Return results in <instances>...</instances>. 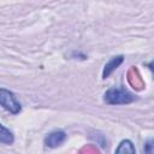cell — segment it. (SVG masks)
Wrapping results in <instances>:
<instances>
[{
    "label": "cell",
    "mask_w": 154,
    "mask_h": 154,
    "mask_svg": "<svg viewBox=\"0 0 154 154\" xmlns=\"http://www.w3.org/2000/svg\"><path fill=\"white\" fill-rule=\"evenodd\" d=\"M135 100L136 97L123 88H109L103 94V101L107 105H129Z\"/></svg>",
    "instance_id": "6da1fadb"
},
{
    "label": "cell",
    "mask_w": 154,
    "mask_h": 154,
    "mask_svg": "<svg viewBox=\"0 0 154 154\" xmlns=\"http://www.w3.org/2000/svg\"><path fill=\"white\" fill-rule=\"evenodd\" d=\"M0 105L11 114H18L22 111V106L16 100L13 93L5 88L0 89Z\"/></svg>",
    "instance_id": "7a4b0ae2"
},
{
    "label": "cell",
    "mask_w": 154,
    "mask_h": 154,
    "mask_svg": "<svg viewBox=\"0 0 154 154\" xmlns=\"http://www.w3.org/2000/svg\"><path fill=\"white\" fill-rule=\"evenodd\" d=\"M66 140V134L63 130H55L49 132L45 137V144L49 148H57L60 144H63Z\"/></svg>",
    "instance_id": "3957f363"
},
{
    "label": "cell",
    "mask_w": 154,
    "mask_h": 154,
    "mask_svg": "<svg viewBox=\"0 0 154 154\" xmlns=\"http://www.w3.org/2000/svg\"><path fill=\"white\" fill-rule=\"evenodd\" d=\"M124 61V55H116V57H112L106 64H105V66H103V70H102V79H106V78H108L109 77V75L114 71V70H117L119 66H120V64Z\"/></svg>",
    "instance_id": "277c9868"
},
{
    "label": "cell",
    "mask_w": 154,
    "mask_h": 154,
    "mask_svg": "<svg viewBox=\"0 0 154 154\" xmlns=\"http://www.w3.org/2000/svg\"><path fill=\"white\" fill-rule=\"evenodd\" d=\"M114 154H136V149L130 140H123L116 148Z\"/></svg>",
    "instance_id": "5b68a950"
},
{
    "label": "cell",
    "mask_w": 154,
    "mask_h": 154,
    "mask_svg": "<svg viewBox=\"0 0 154 154\" xmlns=\"http://www.w3.org/2000/svg\"><path fill=\"white\" fill-rule=\"evenodd\" d=\"M14 141L13 134L11 130H8L5 125H0V142L2 144H12Z\"/></svg>",
    "instance_id": "8992f818"
},
{
    "label": "cell",
    "mask_w": 154,
    "mask_h": 154,
    "mask_svg": "<svg viewBox=\"0 0 154 154\" xmlns=\"http://www.w3.org/2000/svg\"><path fill=\"white\" fill-rule=\"evenodd\" d=\"M142 154H154V137H149L144 141Z\"/></svg>",
    "instance_id": "52a82bcc"
},
{
    "label": "cell",
    "mask_w": 154,
    "mask_h": 154,
    "mask_svg": "<svg viewBox=\"0 0 154 154\" xmlns=\"http://www.w3.org/2000/svg\"><path fill=\"white\" fill-rule=\"evenodd\" d=\"M147 67L152 71V73H153V76H154V60H152V61H149L148 64H147Z\"/></svg>",
    "instance_id": "ba28073f"
}]
</instances>
